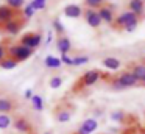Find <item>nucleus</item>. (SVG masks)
<instances>
[{"instance_id": "nucleus-12", "label": "nucleus", "mask_w": 145, "mask_h": 134, "mask_svg": "<svg viewBox=\"0 0 145 134\" xmlns=\"http://www.w3.org/2000/svg\"><path fill=\"white\" fill-rule=\"evenodd\" d=\"M98 11V16H100L101 22H105V24L108 25H112L114 20H116V16H114V9L111 8V6H100V8L97 9Z\"/></svg>"}, {"instance_id": "nucleus-31", "label": "nucleus", "mask_w": 145, "mask_h": 134, "mask_svg": "<svg viewBox=\"0 0 145 134\" xmlns=\"http://www.w3.org/2000/svg\"><path fill=\"white\" fill-rule=\"evenodd\" d=\"M111 120H114V122H123V120H125V112H123V111H114V112H111Z\"/></svg>"}, {"instance_id": "nucleus-21", "label": "nucleus", "mask_w": 145, "mask_h": 134, "mask_svg": "<svg viewBox=\"0 0 145 134\" xmlns=\"http://www.w3.org/2000/svg\"><path fill=\"white\" fill-rule=\"evenodd\" d=\"M13 126V117L10 114H0V129L7 131Z\"/></svg>"}, {"instance_id": "nucleus-5", "label": "nucleus", "mask_w": 145, "mask_h": 134, "mask_svg": "<svg viewBox=\"0 0 145 134\" xmlns=\"http://www.w3.org/2000/svg\"><path fill=\"white\" fill-rule=\"evenodd\" d=\"M19 44L20 45L28 47V48L36 50L42 44V33L41 31H28V33H25V34L20 36Z\"/></svg>"}, {"instance_id": "nucleus-17", "label": "nucleus", "mask_w": 145, "mask_h": 134, "mask_svg": "<svg viewBox=\"0 0 145 134\" xmlns=\"http://www.w3.org/2000/svg\"><path fill=\"white\" fill-rule=\"evenodd\" d=\"M101 64H103V67H106L108 70H119L122 62H120V59L114 58V56H106V58L101 59Z\"/></svg>"}, {"instance_id": "nucleus-8", "label": "nucleus", "mask_w": 145, "mask_h": 134, "mask_svg": "<svg viewBox=\"0 0 145 134\" xmlns=\"http://www.w3.org/2000/svg\"><path fill=\"white\" fill-rule=\"evenodd\" d=\"M27 22H28V20H27L24 16H19V17L10 20L7 25H3V27H2V31L7 33V34H13V36H14V34H19L20 31H22V28L25 27Z\"/></svg>"}, {"instance_id": "nucleus-36", "label": "nucleus", "mask_w": 145, "mask_h": 134, "mask_svg": "<svg viewBox=\"0 0 145 134\" xmlns=\"http://www.w3.org/2000/svg\"><path fill=\"white\" fill-rule=\"evenodd\" d=\"M44 134H53V133H52V131H45Z\"/></svg>"}, {"instance_id": "nucleus-32", "label": "nucleus", "mask_w": 145, "mask_h": 134, "mask_svg": "<svg viewBox=\"0 0 145 134\" xmlns=\"http://www.w3.org/2000/svg\"><path fill=\"white\" fill-rule=\"evenodd\" d=\"M59 59H61V62H63L64 65H73V58H72V56H69L67 53H63Z\"/></svg>"}, {"instance_id": "nucleus-25", "label": "nucleus", "mask_w": 145, "mask_h": 134, "mask_svg": "<svg viewBox=\"0 0 145 134\" xmlns=\"http://www.w3.org/2000/svg\"><path fill=\"white\" fill-rule=\"evenodd\" d=\"M89 61H91V58H89L88 55H78V56H73V65H75V67L84 65V64H88Z\"/></svg>"}, {"instance_id": "nucleus-11", "label": "nucleus", "mask_w": 145, "mask_h": 134, "mask_svg": "<svg viewBox=\"0 0 145 134\" xmlns=\"http://www.w3.org/2000/svg\"><path fill=\"white\" fill-rule=\"evenodd\" d=\"M72 114H73V109H69L66 106H58V108L53 109V115H55V120L58 123H66L72 118Z\"/></svg>"}, {"instance_id": "nucleus-6", "label": "nucleus", "mask_w": 145, "mask_h": 134, "mask_svg": "<svg viewBox=\"0 0 145 134\" xmlns=\"http://www.w3.org/2000/svg\"><path fill=\"white\" fill-rule=\"evenodd\" d=\"M13 128L19 134H31L33 133V125L28 117L25 115H14L13 117Z\"/></svg>"}, {"instance_id": "nucleus-9", "label": "nucleus", "mask_w": 145, "mask_h": 134, "mask_svg": "<svg viewBox=\"0 0 145 134\" xmlns=\"http://www.w3.org/2000/svg\"><path fill=\"white\" fill-rule=\"evenodd\" d=\"M83 17H84L86 24L89 25L91 28H100V25L103 24L98 16L97 9H92V8H84L83 9Z\"/></svg>"}, {"instance_id": "nucleus-20", "label": "nucleus", "mask_w": 145, "mask_h": 134, "mask_svg": "<svg viewBox=\"0 0 145 134\" xmlns=\"http://www.w3.org/2000/svg\"><path fill=\"white\" fill-rule=\"evenodd\" d=\"M129 72H131V73L134 75L136 78H137L139 83H140V81L145 78V64H134Z\"/></svg>"}, {"instance_id": "nucleus-14", "label": "nucleus", "mask_w": 145, "mask_h": 134, "mask_svg": "<svg viewBox=\"0 0 145 134\" xmlns=\"http://www.w3.org/2000/svg\"><path fill=\"white\" fill-rule=\"evenodd\" d=\"M56 48L61 55H63V53H67V55H69V52L72 50V42H70V39L66 34L56 37Z\"/></svg>"}, {"instance_id": "nucleus-18", "label": "nucleus", "mask_w": 145, "mask_h": 134, "mask_svg": "<svg viewBox=\"0 0 145 134\" xmlns=\"http://www.w3.org/2000/svg\"><path fill=\"white\" fill-rule=\"evenodd\" d=\"M44 64H45V67H47V69H53V70H56V69H59L61 65H63V62H61V59L56 58V56L48 55V56H45Z\"/></svg>"}, {"instance_id": "nucleus-19", "label": "nucleus", "mask_w": 145, "mask_h": 134, "mask_svg": "<svg viewBox=\"0 0 145 134\" xmlns=\"http://www.w3.org/2000/svg\"><path fill=\"white\" fill-rule=\"evenodd\" d=\"M31 108L35 109V111L38 112H42L44 111V98H42V95H39V93H35V95L31 97Z\"/></svg>"}, {"instance_id": "nucleus-22", "label": "nucleus", "mask_w": 145, "mask_h": 134, "mask_svg": "<svg viewBox=\"0 0 145 134\" xmlns=\"http://www.w3.org/2000/svg\"><path fill=\"white\" fill-rule=\"evenodd\" d=\"M52 28H53V33H56V36H64L66 34V28H64L63 22L59 20V17H55L52 20Z\"/></svg>"}, {"instance_id": "nucleus-10", "label": "nucleus", "mask_w": 145, "mask_h": 134, "mask_svg": "<svg viewBox=\"0 0 145 134\" xmlns=\"http://www.w3.org/2000/svg\"><path fill=\"white\" fill-rule=\"evenodd\" d=\"M17 101L13 97H0V114H11L17 109Z\"/></svg>"}, {"instance_id": "nucleus-34", "label": "nucleus", "mask_w": 145, "mask_h": 134, "mask_svg": "<svg viewBox=\"0 0 145 134\" xmlns=\"http://www.w3.org/2000/svg\"><path fill=\"white\" fill-rule=\"evenodd\" d=\"M52 39H53V30H50V31H48V34H47V39H45V45H48V44L52 42Z\"/></svg>"}, {"instance_id": "nucleus-27", "label": "nucleus", "mask_w": 145, "mask_h": 134, "mask_svg": "<svg viewBox=\"0 0 145 134\" xmlns=\"http://www.w3.org/2000/svg\"><path fill=\"white\" fill-rule=\"evenodd\" d=\"M5 5L11 6L14 9H22L25 6V0H5Z\"/></svg>"}, {"instance_id": "nucleus-29", "label": "nucleus", "mask_w": 145, "mask_h": 134, "mask_svg": "<svg viewBox=\"0 0 145 134\" xmlns=\"http://www.w3.org/2000/svg\"><path fill=\"white\" fill-rule=\"evenodd\" d=\"M31 6L35 11H41V9H45V6H47V0H31Z\"/></svg>"}, {"instance_id": "nucleus-3", "label": "nucleus", "mask_w": 145, "mask_h": 134, "mask_svg": "<svg viewBox=\"0 0 145 134\" xmlns=\"http://www.w3.org/2000/svg\"><path fill=\"white\" fill-rule=\"evenodd\" d=\"M35 53L33 48H28L25 45H20V44H13V45H8V56L13 58L17 62H24L27 59H30Z\"/></svg>"}, {"instance_id": "nucleus-16", "label": "nucleus", "mask_w": 145, "mask_h": 134, "mask_svg": "<svg viewBox=\"0 0 145 134\" xmlns=\"http://www.w3.org/2000/svg\"><path fill=\"white\" fill-rule=\"evenodd\" d=\"M128 11L134 12V14L140 19L142 16H144V12H145L144 0H129V2H128Z\"/></svg>"}, {"instance_id": "nucleus-30", "label": "nucleus", "mask_w": 145, "mask_h": 134, "mask_svg": "<svg viewBox=\"0 0 145 134\" xmlns=\"http://www.w3.org/2000/svg\"><path fill=\"white\" fill-rule=\"evenodd\" d=\"M8 56V45L5 41H0V62Z\"/></svg>"}, {"instance_id": "nucleus-1", "label": "nucleus", "mask_w": 145, "mask_h": 134, "mask_svg": "<svg viewBox=\"0 0 145 134\" xmlns=\"http://www.w3.org/2000/svg\"><path fill=\"white\" fill-rule=\"evenodd\" d=\"M139 20H140V19H139L137 16L134 14V12H131V11H123V12H120V14L116 17L112 27L117 28V30H120V28H122V30L128 31V33H133V31L137 28Z\"/></svg>"}, {"instance_id": "nucleus-33", "label": "nucleus", "mask_w": 145, "mask_h": 134, "mask_svg": "<svg viewBox=\"0 0 145 134\" xmlns=\"http://www.w3.org/2000/svg\"><path fill=\"white\" fill-rule=\"evenodd\" d=\"M33 95H35V93H33V89H27L25 92H24V97H25L27 100H31Z\"/></svg>"}, {"instance_id": "nucleus-23", "label": "nucleus", "mask_w": 145, "mask_h": 134, "mask_svg": "<svg viewBox=\"0 0 145 134\" xmlns=\"http://www.w3.org/2000/svg\"><path fill=\"white\" fill-rule=\"evenodd\" d=\"M17 65H19V62L14 61L13 58H10V56H7V58L3 59V61L0 62V69H5V70H11V69H16Z\"/></svg>"}, {"instance_id": "nucleus-2", "label": "nucleus", "mask_w": 145, "mask_h": 134, "mask_svg": "<svg viewBox=\"0 0 145 134\" xmlns=\"http://www.w3.org/2000/svg\"><path fill=\"white\" fill-rule=\"evenodd\" d=\"M139 84L137 78L131 73L129 70H125L119 75V76L112 78L111 81V87L114 90H122V89H128V87H136Z\"/></svg>"}, {"instance_id": "nucleus-4", "label": "nucleus", "mask_w": 145, "mask_h": 134, "mask_svg": "<svg viewBox=\"0 0 145 134\" xmlns=\"http://www.w3.org/2000/svg\"><path fill=\"white\" fill-rule=\"evenodd\" d=\"M101 78V72L97 70V69H92V70H88L80 76L78 83L75 84V89H84V87H91L94 86L97 81H100Z\"/></svg>"}, {"instance_id": "nucleus-26", "label": "nucleus", "mask_w": 145, "mask_h": 134, "mask_svg": "<svg viewBox=\"0 0 145 134\" xmlns=\"http://www.w3.org/2000/svg\"><path fill=\"white\" fill-rule=\"evenodd\" d=\"M33 14H35V9H33L31 3L28 2V3H27V5H25V6H24V8H22V16H24V17L27 19V20H30V19L33 17Z\"/></svg>"}, {"instance_id": "nucleus-37", "label": "nucleus", "mask_w": 145, "mask_h": 134, "mask_svg": "<svg viewBox=\"0 0 145 134\" xmlns=\"http://www.w3.org/2000/svg\"><path fill=\"white\" fill-rule=\"evenodd\" d=\"M105 2H111V0H105Z\"/></svg>"}, {"instance_id": "nucleus-13", "label": "nucleus", "mask_w": 145, "mask_h": 134, "mask_svg": "<svg viewBox=\"0 0 145 134\" xmlns=\"http://www.w3.org/2000/svg\"><path fill=\"white\" fill-rule=\"evenodd\" d=\"M64 16L69 19H78L83 16V8L76 3H70V5L64 6Z\"/></svg>"}, {"instance_id": "nucleus-28", "label": "nucleus", "mask_w": 145, "mask_h": 134, "mask_svg": "<svg viewBox=\"0 0 145 134\" xmlns=\"http://www.w3.org/2000/svg\"><path fill=\"white\" fill-rule=\"evenodd\" d=\"M105 0H84L86 8H92V9H98L100 6H103Z\"/></svg>"}, {"instance_id": "nucleus-35", "label": "nucleus", "mask_w": 145, "mask_h": 134, "mask_svg": "<svg viewBox=\"0 0 145 134\" xmlns=\"http://www.w3.org/2000/svg\"><path fill=\"white\" fill-rule=\"evenodd\" d=\"M140 84H142V86H144V87H145V78H144V80H142V81H140Z\"/></svg>"}, {"instance_id": "nucleus-15", "label": "nucleus", "mask_w": 145, "mask_h": 134, "mask_svg": "<svg viewBox=\"0 0 145 134\" xmlns=\"http://www.w3.org/2000/svg\"><path fill=\"white\" fill-rule=\"evenodd\" d=\"M97 128H98V122H97V118H86V120H83L81 122V125L78 126V129L80 131H83V133H86V134H92L94 131H97Z\"/></svg>"}, {"instance_id": "nucleus-7", "label": "nucleus", "mask_w": 145, "mask_h": 134, "mask_svg": "<svg viewBox=\"0 0 145 134\" xmlns=\"http://www.w3.org/2000/svg\"><path fill=\"white\" fill-rule=\"evenodd\" d=\"M19 16H22V9H14L11 6L5 5V3L0 5V30H2L3 25H7L10 20L19 17Z\"/></svg>"}, {"instance_id": "nucleus-24", "label": "nucleus", "mask_w": 145, "mask_h": 134, "mask_svg": "<svg viewBox=\"0 0 145 134\" xmlns=\"http://www.w3.org/2000/svg\"><path fill=\"white\" fill-rule=\"evenodd\" d=\"M63 81H64V78L61 75H53L48 80V86H50V89H59L63 86Z\"/></svg>"}]
</instances>
